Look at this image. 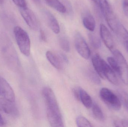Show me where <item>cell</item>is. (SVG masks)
<instances>
[{
    "label": "cell",
    "instance_id": "6da1fadb",
    "mask_svg": "<svg viewBox=\"0 0 128 127\" xmlns=\"http://www.w3.org/2000/svg\"><path fill=\"white\" fill-rule=\"evenodd\" d=\"M98 1L100 9L108 26L115 33L121 23L107 0H99Z\"/></svg>",
    "mask_w": 128,
    "mask_h": 127
},
{
    "label": "cell",
    "instance_id": "7a4b0ae2",
    "mask_svg": "<svg viewBox=\"0 0 128 127\" xmlns=\"http://www.w3.org/2000/svg\"><path fill=\"white\" fill-rule=\"evenodd\" d=\"M14 33L20 51L25 56H28L30 53L31 44L28 33L19 26L14 27Z\"/></svg>",
    "mask_w": 128,
    "mask_h": 127
},
{
    "label": "cell",
    "instance_id": "3957f363",
    "mask_svg": "<svg viewBox=\"0 0 128 127\" xmlns=\"http://www.w3.org/2000/svg\"><path fill=\"white\" fill-rule=\"evenodd\" d=\"M42 94L46 105V113L62 115L55 95L51 88L43 89Z\"/></svg>",
    "mask_w": 128,
    "mask_h": 127
},
{
    "label": "cell",
    "instance_id": "277c9868",
    "mask_svg": "<svg viewBox=\"0 0 128 127\" xmlns=\"http://www.w3.org/2000/svg\"><path fill=\"white\" fill-rule=\"evenodd\" d=\"M100 96L103 102L110 109L116 111L121 109L122 103L119 98L109 89L102 88L100 91Z\"/></svg>",
    "mask_w": 128,
    "mask_h": 127
},
{
    "label": "cell",
    "instance_id": "5b68a950",
    "mask_svg": "<svg viewBox=\"0 0 128 127\" xmlns=\"http://www.w3.org/2000/svg\"><path fill=\"white\" fill-rule=\"evenodd\" d=\"M114 58L118 64V74L122 81L126 85H128V65L125 58L121 52L116 49L112 51Z\"/></svg>",
    "mask_w": 128,
    "mask_h": 127
},
{
    "label": "cell",
    "instance_id": "8992f818",
    "mask_svg": "<svg viewBox=\"0 0 128 127\" xmlns=\"http://www.w3.org/2000/svg\"><path fill=\"white\" fill-rule=\"evenodd\" d=\"M74 45L78 53L83 58L88 59L90 56V49L80 33H77L74 37Z\"/></svg>",
    "mask_w": 128,
    "mask_h": 127
},
{
    "label": "cell",
    "instance_id": "52a82bcc",
    "mask_svg": "<svg viewBox=\"0 0 128 127\" xmlns=\"http://www.w3.org/2000/svg\"><path fill=\"white\" fill-rule=\"evenodd\" d=\"M20 13L23 19L30 29L36 31L39 27V22L34 13L27 7L20 8Z\"/></svg>",
    "mask_w": 128,
    "mask_h": 127
},
{
    "label": "cell",
    "instance_id": "ba28073f",
    "mask_svg": "<svg viewBox=\"0 0 128 127\" xmlns=\"http://www.w3.org/2000/svg\"><path fill=\"white\" fill-rule=\"evenodd\" d=\"M0 93L4 98L14 102L15 95L13 90L7 81L0 77Z\"/></svg>",
    "mask_w": 128,
    "mask_h": 127
},
{
    "label": "cell",
    "instance_id": "9c48e42d",
    "mask_svg": "<svg viewBox=\"0 0 128 127\" xmlns=\"http://www.w3.org/2000/svg\"><path fill=\"white\" fill-rule=\"evenodd\" d=\"M100 34L102 39L105 45L110 51L112 52L115 50L113 38L110 31L103 24H101L100 25Z\"/></svg>",
    "mask_w": 128,
    "mask_h": 127
},
{
    "label": "cell",
    "instance_id": "30bf717a",
    "mask_svg": "<svg viewBox=\"0 0 128 127\" xmlns=\"http://www.w3.org/2000/svg\"><path fill=\"white\" fill-rule=\"evenodd\" d=\"M13 103L4 98H0V109L8 115L13 116H18V111Z\"/></svg>",
    "mask_w": 128,
    "mask_h": 127
},
{
    "label": "cell",
    "instance_id": "8fae6325",
    "mask_svg": "<svg viewBox=\"0 0 128 127\" xmlns=\"http://www.w3.org/2000/svg\"><path fill=\"white\" fill-rule=\"evenodd\" d=\"M44 14L50 28L52 32L56 34H58L60 32L59 23L53 14L48 10L44 11Z\"/></svg>",
    "mask_w": 128,
    "mask_h": 127
},
{
    "label": "cell",
    "instance_id": "7c38bea8",
    "mask_svg": "<svg viewBox=\"0 0 128 127\" xmlns=\"http://www.w3.org/2000/svg\"><path fill=\"white\" fill-rule=\"evenodd\" d=\"M114 72L110 66L104 61L103 68V73L104 78L107 79L113 84L117 85L118 84V80Z\"/></svg>",
    "mask_w": 128,
    "mask_h": 127
},
{
    "label": "cell",
    "instance_id": "4fadbf2b",
    "mask_svg": "<svg viewBox=\"0 0 128 127\" xmlns=\"http://www.w3.org/2000/svg\"><path fill=\"white\" fill-rule=\"evenodd\" d=\"M104 60L98 54L93 56L92 58V63L95 70L98 75L103 79H105L103 73V68Z\"/></svg>",
    "mask_w": 128,
    "mask_h": 127
},
{
    "label": "cell",
    "instance_id": "5bb4252c",
    "mask_svg": "<svg viewBox=\"0 0 128 127\" xmlns=\"http://www.w3.org/2000/svg\"><path fill=\"white\" fill-rule=\"evenodd\" d=\"M46 58L49 62L56 68L61 69L62 68V62L60 57L52 51H48L46 52Z\"/></svg>",
    "mask_w": 128,
    "mask_h": 127
},
{
    "label": "cell",
    "instance_id": "9a60e30c",
    "mask_svg": "<svg viewBox=\"0 0 128 127\" xmlns=\"http://www.w3.org/2000/svg\"><path fill=\"white\" fill-rule=\"evenodd\" d=\"M84 26L91 32L94 31L96 27V21L93 16L90 13H86L82 17Z\"/></svg>",
    "mask_w": 128,
    "mask_h": 127
},
{
    "label": "cell",
    "instance_id": "2e32d148",
    "mask_svg": "<svg viewBox=\"0 0 128 127\" xmlns=\"http://www.w3.org/2000/svg\"><path fill=\"white\" fill-rule=\"evenodd\" d=\"M115 33L122 40L126 49L128 52V31L121 23Z\"/></svg>",
    "mask_w": 128,
    "mask_h": 127
},
{
    "label": "cell",
    "instance_id": "e0dca14e",
    "mask_svg": "<svg viewBox=\"0 0 128 127\" xmlns=\"http://www.w3.org/2000/svg\"><path fill=\"white\" fill-rule=\"evenodd\" d=\"M80 101L84 106L88 109H90L92 106L93 102L90 95L85 91L81 88L80 89Z\"/></svg>",
    "mask_w": 128,
    "mask_h": 127
},
{
    "label": "cell",
    "instance_id": "ac0fdd59",
    "mask_svg": "<svg viewBox=\"0 0 128 127\" xmlns=\"http://www.w3.org/2000/svg\"><path fill=\"white\" fill-rule=\"evenodd\" d=\"M47 4L56 10L62 13L66 12V7L59 0H46Z\"/></svg>",
    "mask_w": 128,
    "mask_h": 127
},
{
    "label": "cell",
    "instance_id": "d6986e66",
    "mask_svg": "<svg viewBox=\"0 0 128 127\" xmlns=\"http://www.w3.org/2000/svg\"><path fill=\"white\" fill-rule=\"evenodd\" d=\"M92 107V114L95 118L99 121H104V115L100 106L96 103H93Z\"/></svg>",
    "mask_w": 128,
    "mask_h": 127
},
{
    "label": "cell",
    "instance_id": "ffe728a7",
    "mask_svg": "<svg viewBox=\"0 0 128 127\" xmlns=\"http://www.w3.org/2000/svg\"><path fill=\"white\" fill-rule=\"evenodd\" d=\"M76 123L78 127H93L92 124L85 117L79 116L76 119Z\"/></svg>",
    "mask_w": 128,
    "mask_h": 127
},
{
    "label": "cell",
    "instance_id": "44dd1931",
    "mask_svg": "<svg viewBox=\"0 0 128 127\" xmlns=\"http://www.w3.org/2000/svg\"><path fill=\"white\" fill-rule=\"evenodd\" d=\"M88 38L92 45L94 48L98 49L101 46L100 40L99 37L92 34H89Z\"/></svg>",
    "mask_w": 128,
    "mask_h": 127
},
{
    "label": "cell",
    "instance_id": "7402d4cb",
    "mask_svg": "<svg viewBox=\"0 0 128 127\" xmlns=\"http://www.w3.org/2000/svg\"><path fill=\"white\" fill-rule=\"evenodd\" d=\"M59 43L61 48L64 51L69 52L70 49V43L67 38L64 37H60Z\"/></svg>",
    "mask_w": 128,
    "mask_h": 127
},
{
    "label": "cell",
    "instance_id": "603a6c76",
    "mask_svg": "<svg viewBox=\"0 0 128 127\" xmlns=\"http://www.w3.org/2000/svg\"><path fill=\"white\" fill-rule=\"evenodd\" d=\"M107 60L108 61L109 65L112 69L116 73L118 72V64L117 62L114 57H109L108 58Z\"/></svg>",
    "mask_w": 128,
    "mask_h": 127
},
{
    "label": "cell",
    "instance_id": "cb8c5ba5",
    "mask_svg": "<svg viewBox=\"0 0 128 127\" xmlns=\"http://www.w3.org/2000/svg\"><path fill=\"white\" fill-rule=\"evenodd\" d=\"M118 95L125 106L128 110V94L122 90L118 91Z\"/></svg>",
    "mask_w": 128,
    "mask_h": 127
},
{
    "label": "cell",
    "instance_id": "d4e9b609",
    "mask_svg": "<svg viewBox=\"0 0 128 127\" xmlns=\"http://www.w3.org/2000/svg\"><path fill=\"white\" fill-rule=\"evenodd\" d=\"M88 74L89 77L94 83L97 84H100V80L99 77L96 74L95 72L91 70L89 72Z\"/></svg>",
    "mask_w": 128,
    "mask_h": 127
},
{
    "label": "cell",
    "instance_id": "484cf974",
    "mask_svg": "<svg viewBox=\"0 0 128 127\" xmlns=\"http://www.w3.org/2000/svg\"><path fill=\"white\" fill-rule=\"evenodd\" d=\"M114 125L115 127H128V121L126 120L114 121Z\"/></svg>",
    "mask_w": 128,
    "mask_h": 127
},
{
    "label": "cell",
    "instance_id": "4316f807",
    "mask_svg": "<svg viewBox=\"0 0 128 127\" xmlns=\"http://www.w3.org/2000/svg\"><path fill=\"white\" fill-rule=\"evenodd\" d=\"M12 1L20 8H23L27 7V3L26 0H12Z\"/></svg>",
    "mask_w": 128,
    "mask_h": 127
},
{
    "label": "cell",
    "instance_id": "83f0119b",
    "mask_svg": "<svg viewBox=\"0 0 128 127\" xmlns=\"http://www.w3.org/2000/svg\"><path fill=\"white\" fill-rule=\"evenodd\" d=\"M80 89L81 88L76 87L74 88L73 90L74 96L78 101H80Z\"/></svg>",
    "mask_w": 128,
    "mask_h": 127
},
{
    "label": "cell",
    "instance_id": "f1b7e54d",
    "mask_svg": "<svg viewBox=\"0 0 128 127\" xmlns=\"http://www.w3.org/2000/svg\"><path fill=\"white\" fill-rule=\"evenodd\" d=\"M122 6L125 15L128 17V0H122Z\"/></svg>",
    "mask_w": 128,
    "mask_h": 127
},
{
    "label": "cell",
    "instance_id": "f546056e",
    "mask_svg": "<svg viewBox=\"0 0 128 127\" xmlns=\"http://www.w3.org/2000/svg\"><path fill=\"white\" fill-rule=\"evenodd\" d=\"M40 39L43 42H46V37L45 33L42 30L40 31Z\"/></svg>",
    "mask_w": 128,
    "mask_h": 127
},
{
    "label": "cell",
    "instance_id": "4dcf8cb0",
    "mask_svg": "<svg viewBox=\"0 0 128 127\" xmlns=\"http://www.w3.org/2000/svg\"><path fill=\"white\" fill-rule=\"evenodd\" d=\"M4 124V122L1 115L0 113V127L3 126Z\"/></svg>",
    "mask_w": 128,
    "mask_h": 127
},
{
    "label": "cell",
    "instance_id": "1f68e13d",
    "mask_svg": "<svg viewBox=\"0 0 128 127\" xmlns=\"http://www.w3.org/2000/svg\"><path fill=\"white\" fill-rule=\"evenodd\" d=\"M33 0L34 3L38 4H39L40 3V2H41L40 0Z\"/></svg>",
    "mask_w": 128,
    "mask_h": 127
},
{
    "label": "cell",
    "instance_id": "d6a6232c",
    "mask_svg": "<svg viewBox=\"0 0 128 127\" xmlns=\"http://www.w3.org/2000/svg\"><path fill=\"white\" fill-rule=\"evenodd\" d=\"M92 1H93L94 3H98V0H91Z\"/></svg>",
    "mask_w": 128,
    "mask_h": 127
},
{
    "label": "cell",
    "instance_id": "836d02e7",
    "mask_svg": "<svg viewBox=\"0 0 128 127\" xmlns=\"http://www.w3.org/2000/svg\"><path fill=\"white\" fill-rule=\"evenodd\" d=\"M4 0H0V4H1L3 3Z\"/></svg>",
    "mask_w": 128,
    "mask_h": 127
}]
</instances>
